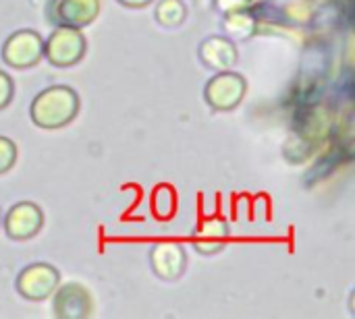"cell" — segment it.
<instances>
[{
    "label": "cell",
    "mask_w": 355,
    "mask_h": 319,
    "mask_svg": "<svg viewBox=\"0 0 355 319\" xmlns=\"http://www.w3.org/2000/svg\"><path fill=\"white\" fill-rule=\"evenodd\" d=\"M79 95L69 85H52L40 91L29 108L31 120L40 129H62L71 125L79 112Z\"/></svg>",
    "instance_id": "6da1fadb"
},
{
    "label": "cell",
    "mask_w": 355,
    "mask_h": 319,
    "mask_svg": "<svg viewBox=\"0 0 355 319\" xmlns=\"http://www.w3.org/2000/svg\"><path fill=\"white\" fill-rule=\"evenodd\" d=\"M87 52V39L77 27H56L44 42V58L58 69L77 64Z\"/></svg>",
    "instance_id": "7a4b0ae2"
},
{
    "label": "cell",
    "mask_w": 355,
    "mask_h": 319,
    "mask_svg": "<svg viewBox=\"0 0 355 319\" xmlns=\"http://www.w3.org/2000/svg\"><path fill=\"white\" fill-rule=\"evenodd\" d=\"M248 91V81L243 75L229 71H218L204 87V98L210 104V108L218 112L235 110Z\"/></svg>",
    "instance_id": "3957f363"
},
{
    "label": "cell",
    "mask_w": 355,
    "mask_h": 319,
    "mask_svg": "<svg viewBox=\"0 0 355 319\" xmlns=\"http://www.w3.org/2000/svg\"><path fill=\"white\" fill-rule=\"evenodd\" d=\"M44 58V39L33 29L15 31L2 46V60L19 71L35 66Z\"/></svg>",
    "instance_id": "277c9868"
},
{
    "label": "cell",
    "mask_w": 355,
    "mask_h": 319,
    "mask_svg": "<svg viewBox=\"0 0 355 319\" xmlns=\"http://www.w3.org/2000/svg\"><path fill=\"white\" fill-rule=\"evenodd\" d=\"M100 15V0H48L46 19L54 27H89Z\"/></svg>",
    "instance_id": "5b68a950"
},
{
    "label": "cell",
    "mask_w": 355,
    "mask_h": 319,
    "mask_svg": "<svg viewBox=\"0 0 355 319\" xmlns=\"http://www.w3.org/2000/svg\"><path fill=\"white\" fill-rule=\"evenodd\" d=\"M60 284V274L50 264H31L17 276V291L27 301H46Z\"/></svg>",
    "instance_id": "8992f818"
},
{
    "label": "cell",
    "mask_w": 355,
    "mask_h": 319,
    "mask_svg": "<svg viewBox=\"0 0 355 319\" xmlns=\"http://www.w3.org/2000/svg\"><path fill=\"white\" fill-rule=\"evenodd\" d=\"M2 226L8 239L29 241L42 230L44 212L31 201H19L6 212V216H2Z\"/></svg>",
    "instance_id": "52a82bcc"
},
{
    "label": "cell",
    "mask_w": 355,
    "mask_h": 319,
    "mask_svg": "<svg viewBox=\"0 0 355 319\" xmlns=\"http://www.w3.org/2000/svg\"><path fill=\"white\" fill-rule=\"evenodd\" d=\"M52 309L54 316L60 319H87L94 311V299L83 284H58V289L52 293Z\"/></svg>",
    "instance_id": "ba28073f"
},
{
    "label": "cell",
    "mask_w": 355,
    "mask_h": 319,
    "mask_svg": "<svg viewBox=\"0 0 355 319\" xmlns=\"http://www.w3.org/2000/svg\"><path fill=\"white\" fill-rule=\"evenodd\" d=\"M150 262H152V268H154L158 278H162V280H177L185 272L187 255H185V249L179 243L162 241V243H156L152 247Z\"/></svg>",
    "instance_id": "9c48e42d"
},
{
    "label": "cell",
    "mask_w": 355,
    "mask_h": 319,
    "mask_svg": "<svg viewBox=\"0 0 355 319\" xmlns=\"http://www.w3.org/2000/svg\"><path fill=\"white\" fill-rule=\"evenodd\" d=\"M229 241V224L223 218H206L193 233V247L202 255H214Z\"/></svg>",
    "instance_id": "30bf717a"
},
{
    "label": "cell",
    "mask_w": 355,
    "mask_h": 319,
    "mask_svg": "<svg viewBox=\"0 0 355 319\" xmlns=\"http://www.w3.org/2000/svg\"><path fill=\"white\" fill-rule=\"evenodd\" d=\"M202 62L212 71H229L237 64V48L229 37H208L200 46Z\"/></svg>",
    "instance_id": "8fae6325"
},
{
    "label": "cell",
    "mask_w": 355,
    "mask_h": 319,
    "mask_svg": "<svg viewBox=\"0 0 355 319\" xmlns=\"http://www.w3.org/2000/svg\"><path fill=\"white\" fill-rule=\"evenodd\" d=\"M152 214L160 222H168L177 214V191L171 185H158L152 193Z\"/></svg>",
    "instance_id": "7c38bea8"
},
{
    "label": "cell",
    "mask_w": 355,
    "mask_h": 319,
    "mask_svg": "<svg viewBox=\"0 0 355 319\" xmlns=\"http://www.w3.org/2000/svg\"><path fill=\"white\" fill-rule=\"evenodd\" d=\"M156 21L164 27H179L187 17V6L183 0H160L154 12Z\"/></svg>",
    "instance_id": "4fadbf2b"
},
{
    "label": "cell",
    "mask_w": 355,
    "mask_h": 319,
    "mask_svg": "<svg viewBox=\"0 0 355 319\" xmlns=\"http://www.w3.org/2000/svg\"><path fill=\"white\" fill-rule=\"evenodd\" d=\"M17 162V145L12 139L0 135V174L8 172Z\"/></svg>",
    "instance_id": "5bb4252c"
},
{
    "label": "cell",
    "mask_w": 355,
    "mask_h": 319,
    "mask_svg": "<svg viewBox=\"0 0 355 319\" xmlns=\"http://www.w3.org/2000/svg\"><path fill=\"white\" fill-rule=\"evenodd\" d=\"M12 95H15V83L10 75L0 71V110H4L12 102Z\"/></svg>",
    "instance_id": "9a60e30c"
},
{
    "label": "cell",
    "mask_w": 355,
    "mask_h": 319,
    "mask_svg": "<svg viewBox=\"0 0 355 319\" xmlns=\"http://www.w3.org/2000/svg\"><path fill=\"white\" fill-rule=\"evenodd\" d=\"M123 6H129V8H144L148 4H152L154 0H119Z\"/></svg>",
    "instance_id": "2e32d148"
},
{
    "label": "cell",
    "mask_w": 355,
    "mask_h": 319,
    "mask_svg": "<svg viewBox=\"0 0 355 319\" xmlns=\"http://www.w3.org/2000/svg\"><path fill=\"white\" fill-rule=\"evenodd\" d=\"M0 224H2V210H0Z\"/></svg>",
    "instance_id": "e0dca14e"
}]
</instances>
